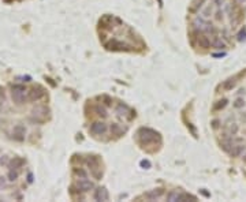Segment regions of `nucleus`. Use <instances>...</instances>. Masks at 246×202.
<instances>
[{
  "instance_id": "1",
  "label": "nucleus",
  "mask_w": 246,
  "mask_h": 202,
  "mask_svg": "<svg viewBox=\"0 0 246 202\" xmlns=\"http://www.w3.org/2000/svg\"><path fill=\"white\" fill-rule=\"evenodd\" d=\"M137 135H138L140 145H142V146L153 145V143L156 142V139H160V134L156 133L155 130H152V128H148V127L140 128Z\"/></svg>"
},
{
  "instance_id": "2",
  "label": "nucleus",
  "mask_w": 246,
  "mask_h": 202,
  "mask_svg": "<svg viewBox=\"0 0 246 202\" xmlns=\"http://www.w3.org/2000/svg\"><path fill=\"white\" fill-rule=\"evenodd\" d=\"M186 200L197 201V198L193 197V195L186 194V193H181V191H170L168 194H167V201H170V202H183Z\"/></svg>"
},
{
  "instance_id": "3",
  "label": "nucleus",
  "mask_w": 246,
  "mask_h": 202,
  "mask_svg": "<svg viewBox=\"0 0 246 202\" xmlns=\"http://www.w3.org/2000/svg\"><path fill=\"white\" fill-rule=\"evenodd\" d=\"M105 48L110 49V51H130L131 46L129 45V44L123 42V41L114 39V40L108 41V42H105Z\"/></svg>"
},
{
  "instance_id": "4",
  "label": "nucleus",
  "mask_w": 246,
  "mask_h": 202,
  "mask_svg": "<svg viewBox=\"0 0 246 202\" xmlns=\"http://www.w3.org/2000/svg\"><path fill=\"white\" fill-rule=\"evenodd\" d=\"M44 96H45V90L37 85V86H33L28 92V100L29 101H39L44 97Z\"/></svg>"
},
{
  "instance_id": "5",
  "label": "nucleus",
  "mask_w": 246,
  "mask_h": 202,
  "mask_svg": "<svg viewBox=\"0 0 246 202\" xmlns=\"http://www.w3.org/2000/svg\"><path fill=\"white\" fill-rule=\"evenodd\" d=\"M89 131L93 135H104L108 131V126L105 124L104 122H95V123H92Z\"/></svg>"
},
{
  "instance_id": "6",
  "label": "nucleus",
  "mask_w": 246,
  "mask_h": 202,
  "mask_svg": "<svg viewBox=\"0 0 246 202\" xmlns=\"http://www.w3.org/2000/svg\"><path fill=\"white\" fill-rule=\"evenodd\" d=\"M75 187L78 189V191H82V193H89L90 190L93 189V183L90 182L88 178H82V179H80L77 183H75Z\"/></svg>"
},
{
  "instance_id": "7",
  "label": "nucleus",
  "mask_w": 246,
  "mask_h": 202,
  "mask_svg": "<svg viewBox=\"0 0 246 202\" xmlns=\"http://www.w3.org/2000/svg\"><path fill=\"white\" fill-rule=\"evenodd\" d=\"M25 134H26V127L23 124H17L13 130V138L18 142L25 141Z\"/></svg>"
},
{
  "instance_id": "8",
  "label": "nucleus",
  "mask_w": 246,
  "mask_h": 202,
  "mask_svg": "<svg viewBox=\"0 0 246 202\" xmlns=\"http://www.w3.org/2000/svg\"><path fill=\"white\" fill-rule=\"evenodd\" d=\"M93 198H95L96 201H108L110 200V195H108V191L104 187H99V189L95 190Z\"/></svg>"
},
{
  "instance_id": "9",
  "label": "nucleus",
  "mask_w": 246,
  "mask_h": 202,
  "mask_svg": "<svg viewBox=\"0 0 246 202\" xmlns=\"http://www.w3.org/2000/svg\"><path fill=\"white\" fill-rule=\"evenodd\" d=\"M163 194H164V189H153V190H151V191L145 193L144 197L149 201H155V200H159Z\"/></svg>"
},
{
  "instance_id": "10",
  "label": "nucleus",
  "mask_w": 246,
  "mask_h": 202,
  "mask_svg": "<svg viewBox=\"0 0 246 202\" xmlns=\"http://www.w3.org/2000/svg\"><path fill=\"white\" fill-rule=\"evenodd\" d=\"M211 46L215 49H219V51H223V49L227 48V44H226L220 37L213 36V39H211Z\"/></svg>"
},
{
  "instance_id": "11",
  "label": "nucleus",
  "mask_w": 246,
  "mask_h": 202,
  "mask_svg": "<svg viewBox=\"0 0 246 202\" xmlns=\"http://www.w3.org/2000/svg\"><path fill=\"white\" fill-rule=\"evenodd\" d=\"M23 164H25V159H22V157H14V159H11L10 161H8V168L19 169L23 167Z\"/></svg>"
},
{
  "instance_id": "12",
  "label": "nucleus",
  "mask_w": 246,
  "mask_h": 202,
  "mask_svg": "<svg viewBox=\"0 0 246 202\" xmlns=\"http://www.w3.org/2000/svg\"><path fill=\"white\" fill-rule=\"evenodd\" d=\"M235 86H237V78H228L222 83V89L224 92H231Z\"/></svg>"
},
{
  "instance_id": "13",
  "label": "nucleus",
  "mask_w": 246,
  "mask_h": 202,
  "mask_svg": "<svg viewBox=\"0 0 246 202\" xmlns=\"http://www.w3.org/2000/svg\"><path fill=\"white\" fill-rule=\"evenodd\" d=\"M220 146H222V149H223L226 153H230V150L233 149V146H234V139L228 138V137L226 135L223 138V141L220 142Z\"/></svg>"
},
{
  "instance_id": "14",
  "label": "nucleus",
  "mask_w": 246,
  "mask_h": 202,
  "mask_svg": "<svg viewBox=\"0 0 246 202\" xmlns=\"http://www.w3.org/2000/svg\"><path fill=\"white\" fill-rule=\"evenodd\" d=\"M11 97H13V101L15 102L17 105L25 104V101L28 100V96H26V93H11Z\"/></svg>"
},
{
  "instance_id": "15",
  "label": "nucleus",
  "mask_w": 246,
  "mask_h": 202,
  "mask_svg": "<svg viewBox=\"0 0 246 202\" xmlns=\"http://www.w3.org/2000/svg\"><path fill=\"white\" fill-rule=\"evenodd\" d=\"M245 148H246V146L242 145V143H239V145H234L233 149L230 150V153H228V154H230L231 157H239L245 152Z\"/></svg>"
},
{
  "instance_id": "16",
  "label": "nucleus",
  "mask_w": 246,
  "mask_h": 202,
  "mask_svg": "<svg viewBox=\"0 0 246 202\" xmlns=\"http://www.w3.org/2000/svg\"><path fill=\"white\" fill-rule=\"evenodd\" d=\"M204 4H205V0H192L189 11L190 13H197V11H200L204 7Z\"/></svg>"
},
{
  "instance_id": "17",
  "label": "nucleus",
  "mask_w": 246,
  "mask_h": 202,
  "mask_svg": "<svg viewBox=\"0 0 246 202\" xmlns=\"http://www.w3.org/2000/svg\"><path fill=\"white\" fill-rule=\"evenodd\" d=\"M197 44H198V46H200V48L208 49V48H211V39H209V37H207V36H198Z\"/></svg>"
},
{
  "instance_id": "18",
  "label": "nucleus",
  "mask_w": 246,
  "mask_h": 202,
  "mask_svg": "<svg viewBox=\"0 0 246 202\" xmlns=\"http://www.w3.org/2000/svg\"><path fill=\"white\" fill-rule=\"evenodd\" d=\"M227 104H228V100H227V98H222V100H218L216 102H213L212 111H215V112H218V111L224 109V108L227 107Z\"/></svg>"
},
{
  "instance_id": "19",
  "label": "nucleus",
  "mask_w": 246,
  "mask_h": 202,
  "mask_svg": "<svg viewBox=\"0 0 246 202\" xmlns=\"http://www.w3.org/2000/svg\"><path fill=\"white\" fill-rule=\"evenodd\" d=\"M245 105H246V101H245L244 97H241V96L237 97L233 102V107L235 108V109H242V108H245Z\"/></svg>"
},
{
  "instance_id": "20",
  "label": "nucleus",
  "mask_w": 246,
  "mask_h": 202,
  "mask_svg": "<svg viewBox=\"0 0 246 202\" xmlns=\"http://www.w3.org/2000/svg\"><path fill=\"white\" fill-rule=\"evenodd\" d=\"M116 112H118L121 116H127V113H131V111H130V108H129L127 105L119 104L118 108H116Z\"/></svg>"
},
{
  "instance_id": "21",
  "label": "nucleus",
  "mask_w": 246,
  "mask_h": 202,
  "mask_svg": "<svg viewBox=\"0 0 246 202\" xmlns=\"http://www.w3.org/2000/svg\"><path fill=\"white\" fill-rule=\"evenodd\" d=\"M26 92H28V89L22 83H15L11 86V93H26Z\"/></svg>"
},
{
  "instance_id": "22",
  "label": "nucleus",
  "mask_w": 246,
  "mask_h": 202,
  "mask_svg": "<svg viewBox=\"0 0 246 202\" xmlns=\"http://www.w3.org/2000/svg\"><path fill=\"white\" fill-rule=\"evenodd\" d=\"M111 133H112V135H115V137H121L123 134V128L118 124V123H114V124H111Z\"/></svg>"
},
{
  "instance_id": "23",
  "label": "nucleus",
  "mask_w": 246,
  "mask_h": 202,
  "mask_svg": "<svg viewBox=\"0 0 246 202\" xmlns=\"http://www.w3.org/2000/svg\"><path fill=\"white\" fill-rule=\"evenodd\" d=\"M95 111H96V113H97L100 118H102V119H105L108 116V112H107V109H105V107H102V105H97V107L95 108Z\"/></svg>"
},
{
  "instance_id": "24",
  "label": "nucleus",
  "mask_w": 246,
  "mask_h": 202,
  "mask_svg": "<svg viewBox=\"0 0 246 202\" xmlns=\"http://www.w3.org/2000/svg\"><path fill=\"white\" fill-rule=\"evenodd\" d=\"M86 163H88V165L90 167V169H92V171H96V169L99 168V160H97V157H90Z\"/></svg>"
},
{
  "instance_id": "25",
  "label": "nucleus",
  "mask_w": 246,
  "mask_h": 202,
  "mask_svg": "<svg viewBox=\"0 0 246 202\" xmlns=\"http://www.w3.org/2000/svg\"><path fill=\"white\" fill-rule=\"evenodd\" d=\"M17 179H18V172H17V169H10L7 174V180L8 182H15Z\"/></svg>"
},
{
  "instance_id": "26",
  "label": "nucleus",
  "mask_w": 246,
  "mask_h": 202,
  "mask_svg": "<svg viewBox=\"0 0 246 202\" xmlns=\"http://www.w3.org/2000/svg\"><path fill=\"white\" fill-rule=\"evenodd\" d=\"M228 133H230V135H237L239 133V126L237 123H231L228 127Z\"/></svg>"
},
{
  "instance_id": "27",
  "label": "nucleus",
  "mask_w": 246,
  "mask_h": 202,
  "mask_svg": "<svg viewBox=\"0 0 246 202\" xmlns=\"http://www.w3.org/2000/svg\"><path fill=\"white\" fill-rule=\"evenodd\" d=\"M74 174L77 175L80 179H82V178H88V172L85 171V169H82V168H75L74 169Z\"/></svg>"
},
{
  "instance_id": "28",
  "label": "nucleus",
  "mask_w": 246,
  "mask_h": 202,
  "mask_svg": "<svg viewBox=\"0 0 246 202\" xmlns=\"http://www.w3.org/2000/svg\"><path fill=\"white\" fill-rule=\"evenodd\" d=\"M237 39H238V41H241V42L246 40V29H245V28L241 29V31H239L238 36H237Z\"/></svg>"
},
{
  "instance_id": "29",
  "label": "nucleus",
  "mask_w": 246,
  "mask_h": 202,
  "mask_svg": "<svg viewBox=\"0 0 246 202\" xmlns=\"http://www.w3.org/2000/svg\"><path fill=\"white\" fill-rule=\"evenodd\" d=\"M211 14H212V7H211V6H207V7L203 10V17L204 18H209Z\"/></svg>"
},
{
  "instance_id": "30",
  "label": "nucleus",
  "mask_w": 246,
  "mask_h": 202,
  "mask_svg": "<svg viewBox=\"0 0 246 202\" xmlns=\"http://www.w3.org/2000/svg\"><path fill=\"white\" fill-rule=\"evenodd\" d=\"M223 18H224V13H223V10H220V8H219V10L215 13V19L216 20H222Z\"/></svg>"
},
{
  "instance_id": "31",
  "label": "nucleus",
  "mask_w": 246,
  "mask_h": 202,
  "mask_svg": "<svg viewBox=\"0 0 246 202\" xmlns=\"http://www.w3.org/2000/svg\"><path fill=\"white\" fill-rule=\"evenodd\" d=\"M141 167H144L145 169L151 168V161H149V160H142V161H141Z\"/></svg>"
},
{
  "instance_id": "32",
  "label": "nucleus",
  "mask_w": 246,
  "mask_h": 202,
  "mask_svg": "<svg viewBox=\"0 0 246 202\" xmlns=\"http://www.w3.org/2000/svg\"><path fill=\"white\" fill-rule=\"evenodd\" d=\"M213 3H215V6H216V7H219V8H220L222 6H223L224 3H226V0H213Z\"/></svg>"
},
{
  "instance_id": "33",
  "label": "nucleus",
  "mask_w": 246,
  "mask_h": 202,
  "mask_svg": "<svg viewBox=\"0 0 246 202\" xmlns=\"http://www.w3.org/2000/svg\"><path fill=\"white\" fill-rule=\"evenodd\" d=\"M219 123H220V120H219V119H215V120L211 122V124H212L213 128H218L219 127Z\"/></svg>"
},
{
  "instance_id": "34",
  "label": "nucleus",
  "mask_w": 246,
  "mask_h": 202,
  "mask_svg": "<svg viewBox=\"0 0 246 202\" xmlns=\"http://www.w3.org/2000/svg\"><path fill=\"white\" fill-rule=\"evenodd\" d=\"M0 164H2V165H3V164H7V165H8V160H7V156H3L2 159H0Z\"/></svg>"
},
{
  "instance_id": "35",
  "label": "nucleus",
  "mask_w": 246,
  "mask_h": 202,
  "mask_svg": "<svg viewBox=\"0 0 246 202\" xmlns=\"http://www.w3.org/2000/svg\"><path fill=\"white\" fill-rule=\"evenodd\" d=\"M2 187H6V178H0V189H2Z\"/></svg>"
},
{
  "instance_id": "36",
  "label": "nucleus",
  "mask_w": 246,
  "mask_h": 202,
  "mask_svg": "<svg viewBox=\"0 0 246 202\" xmlns=\"http://www.w3.org/2000/svg\"><path fill=\"white\" fill-rule=\"evenodd\" d=\"M0 97H3V98H4V89H3L2 86H0Z\"/></svg>"
},
{
  "instance_id": "37",
  "label": "nucleus",
  "mask_w": 246,
  "mask_h": 202,
  "mask_svg": "<svg viewBox=\"0 0 246 202\" xmlns=\"http://www.w3.org/2000/svg\"><path fill=\"white\" fill-rule=\"evenodd\" d=\"M241 120H244V122H246V112H244L241 115Z\"/></svg>"
},
{
  "instance_id": "38",
  "label": "nucleus",
  "mask_w": 246,
  "mask_h": 202,
  "mask_svg": "<svg viewBox=\"0 0 246 202\" xmlns=\"http://www.w3.org/2000/svg\"><path fill=\"white\" fill-rule=\"evenodd\" d=\"M241 157H242V161H244V163L246 164V153H242V154H241Z\"/></svg>"
},
{
  "instance_id": "39",
  "label": "nucleus",
  "mask_w": 246,
  "mask_h": 202,
  "mask_svg": "<svg viewBox=\"0 0 246 202\" xmlns=\"http://www.w3.org/2000/svg\"><path fill=\"white\" fill-rule=\"evenodd\" d=\"M238 4H244V2H246V0H235Z\"/></svg>"
},
{
  "instance_id": "40",
  "label": "nucleus",
  "mask_w": 246,
  "mask_h": 202,
  "mask_svg": "<svg viewBox=\"0 0 246 202\" xmlns=\"http://www.w3.org/2000/svg\"><path fill=\"white\" fill-rule=\"evenodd\" d=\"M0 109H2V102H0Z\"/></svg>"
}]
</instances>
